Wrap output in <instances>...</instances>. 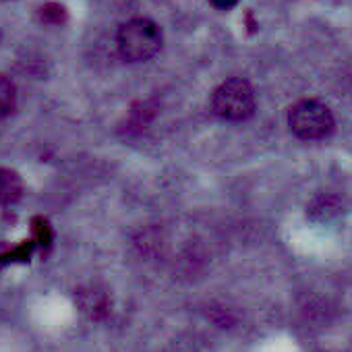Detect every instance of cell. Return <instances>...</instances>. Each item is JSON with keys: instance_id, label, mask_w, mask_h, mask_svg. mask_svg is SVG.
Segmentation results:
<instances>
[{"instance_id": "6da1fadb", "label": "cell", "mask_w": 352, "mask_h": 352, "mask_svg": "<svg viewBox=\"0 0 352 352\" xmlns=\"http://www.w3.org/2000/svg\"><path fill=\"white\" fill-rule=\"evenodd\" d=\"M116 42L124 60L147 63L162 48V32L151 19L137 17L120 25Z\"/></svg>"}, {"instance_id": "7a4b0ae2", "label": "cell", "mask_w": 352, "mask_h": 352, "mask_svg": "<svg viewBox=\"0 0 352 352\" xmlns=\"http://www.w3.org/2000/svg\"><path fill=\"white\" fill-rule=\"evenodd\" d=\"M212 110L228 122H243L255 112V91L245 79L224 81L212 96Z\"/></svg>"}, {"instance_id": "3957f363", "label": "cell", "mask_w": 352, "mask_h": 352, "mask_svg": "<svg viewBox=\"0 0 352 352\" xmlns=\"http://www.w3.org/2000/svg\"><path fill=\"white\" fill-rule=\"evenodd\" d=\"M333 114L331 110L317 100H302L290 108L288 126L290 131L305 141L325 139L333 131Z\"/></svg>"}, {"instance_id": "277c9868", "label": "cell", "mask_w": 352, "mask_h": 352, "mask_svg": "<svg viewBox=\"0 0 352 352\" xmlns=\"http://www.w3.org/2000/svg\"><path fill=\"white\" fill-rule=\"evenodd\" d=\"M23 195L21 176L9 168H0V206H13Z\"/></svg>"}, {"instance_id": "5b68a950", "label": "cell", "mask_w": 352, "mask_h": 352, "mask_svg": "<svg viewBox=\"0 0 352 352\" xmlns=\"http://www.w3.org/2000/svg\"><path fill=\"white\" fill-rule=\"evenodd\" d=\"M79 305L83 309V313H87L91 319H100L106 315L108 311V298L104 292L89 288V290H81L79 292Z\"/></svg>"}, {"instance_id": "8992f818", "label": "cell", "mask_w": 352, "mask_h": 352, "mask_svg": "<svg viewBox=\"0 0 352 352\" xmlns=\"http://www.w3.org/2000/svg\"><path fill=\"white\" fill-rule=\"evenodd\" d=\"M342 210V204L336 197H317L311 206H309V216L315 222H329L331 218H336Z\"/></svg>"}, {"instance_id": "52a82bcc", "label": "cell", "mask_w": 352, "mask_h": 352, "mask_svg": "<svg viewBox=\"0 0 352 352\" xmlns=\"http://www.w3.org/2000/svg\"><path fill=\"white\" fill-rule=\"evenodd\" d=\"M15 98H17V91H15L13 81L0 75V118H5L13 110Z\"/></svg>"}, {"instance_id": "ba28073f", "label": "cell", "mask_w": 352, "mask_h": 352, "mask_svg": "<svg viewBox=\"0 0 352 352\" xmlns=\"http://www.w3.org/2000/svg\"><path fill=\"white\" fill-rule=\"evenodd\" d=\"M65 15L67 13L60 5H46L42 9V19L48 23H60V21H65Z\"/></svg>"}, {"instance_id": "9c48e42d", "label": "cell", "mask_w": 352, "mask_h": 352, "mask_svg": "<svg viewBox=\"0 0 352 352\" xmlns=\"http://www.w3.org/2000/svg\"><path fill=\"white\" fill-rule=\"evenodd\" d=\"M210 3L220 11H230L239 5V0H210Z\"/></svg>"}]
</instances>
